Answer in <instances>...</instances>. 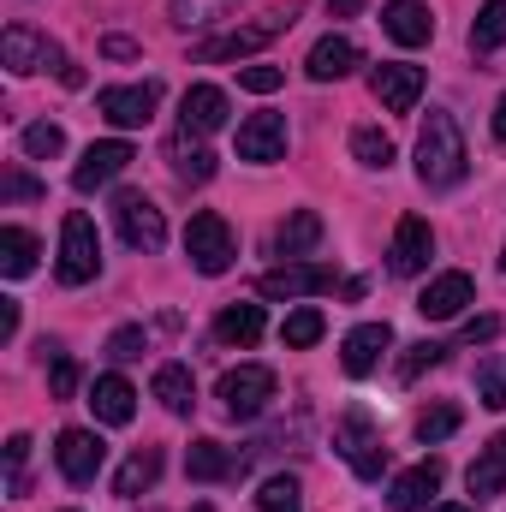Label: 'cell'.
Returning <instances> with one entry per match:
<instances>
[{"label":"cell","mask_w":506,"mask_h":512,"mask_svg":"<svg viewBox=\"0 0 506 512\" xmlns=\"http://www.w3.org/2000/svg\"><path fill=\"white\" fill-rule=\"evenodd\" d=\"M471 155H465V137L453 126V114H429L423 120V137H417V179L429 191H453L465 179Z\"/></svg>","instance_id":"cell-1"},{"label":"cell","mask_w":506,"mask_h":512,"mask_svg":"<svg viewBox=\"0 0 506 512\" xmlns=\"http://www.w3.org/2000/svg\"><path fill=\"white\" fill-rule=\"evenodd\" d=\"M292 18H298V0H286V6H274V12H262L256 24H233V30H221V36H203V42L191 48V60H197V66L245 60V54H256V48H268L274 36H286V30H292Z\"/></svg>","instance_id":"cell-2"},{"label":"cell","mask_w":506,"mask_h":512,"mask_svg":"<svg viewBox=\"0 0 506 512\" xmlns=\"http://www.w3.org/2000/svg\"><path fill=\"white\" fill-rule=\"evenodd\" d=\"M60 286H84L102 274V239H96V221L90 215H66L60 227Z\"/></svg>","instance_id":"cell-3"},{"label":"cell","mask_w":506,"mask_h":512,"mask_svg":"<svg viewBox=\"0 0 506 512\" xmlns=\"http://www.w3.org/2000/svg\"><path fill=\"white\" fill-rule=\"evenodd\" d=\"M185 256H191V268L197 274H227L233 268V227L215 215V209H203V215H191V227H185Z\"/></svg>","instance_id":"cell-4"},{"label":"cell","mask_w":506,"mask_h":512,"mask_svg":"<svg viewBox=\"0 0 506 512\" xmlns=\"http://www.w3.org/2000/svg\"><path fill=\"white\" fill-rule=\"evenodd\" d=\"M334 447L346 453V465H352L364 483H376L381 471H387V447H381L376 423H370L364 411H346V417L334 423Z\"/></svg>","instance_id":"cell-5"},{"label":"cell","mask_w":506,"mask_h":512,"mask_svg":"<svg viewBox=\"0 0 506 512\" xmlns=\"http://www.w3.org/2000/svg\"><path fill=\"white\" fill-rule=\"evenodd\" d=\"M114 227H120V239L131 251H161L167 245V221H161V209L143 191H120L114 197Z\"/></svg>","instance_id":"cell-6"},{"label":"cell","mask_w":506,"mask_h":512,"mask_svg":"<svg viewBox=\"0 0 506 512\" xmlns=\"http://www.w3.org/2000/svg\"><path fill=\"white\" fill-rule=\"evenodd\" d=\"M155 108H161V84H155V78H149V84H114V90L96 96V114H102L108 126H120V131L149 126Z\"/></svg>","instance_id":"cell-7"},{"label":"cell","mask_w":506,"mask_h":512,"mask_svg":"<svg viewBox=\"0 0 506 512\" xmlns=\"http://www.w3.org/2000/svg\"><path fill=\"white\" fill-rule=\"evenodd\" d=\"M0 60H6V72H42V66H54V72H66L72 60L48 42V36H36L30 24H6V36H0Z\"/></svg>","instance_id":"cell-8"},{"label":"cell","mask_w":506,"mask_h":512,"mask_svg":"<svg viewBox=\"0 0 506 512\" xmlns=\"http://www.w3.org/2000/svg\"><path fill=\"white\" fill-rule=\"evenodd\" d=\"M256 292L262 298H322V292H334V268L328 262H280L256 280Z\"/></svg>","instance_id":"cell-9"},{"label":"cell","mask_w":506,"mask_h":512,"mask_svg":"<svg viewBox=\"0 0 506 512\" xmlns=\"http://www.w3.org/2000/svg\"><path fill=\"white\" fill-rule=\"evenodd\" d=\"M131 161H137V149H131L126 137L90 143V149H84V161L72 167V191H84V197H90V191H102L108 179H120V173H126Z\"/></svg>","instance_id":"cell-10"},{"label":"cell","mask_w":506,"mask_h":512,"mask_svg":"<svg viewBox=\"0 0 506 512\" xmlns=\"http://www.w3.org/2000/svg\"><path fill=\"white\" fill-rule=\"evenodd\" d=\"M54 465H60L66 483H96V471L108 465V447H102L96 429H66L54 441Z\"/></svg>","instance_id":"cell-11"},{"label":"cell","mask_w":506,"mask_h":512,"mask_svg":"<svg viewBox=\"0 0 506 512\" xmlns=\"http://www.w3.org/2000/svg\"><path fill=\"white\" fill-rule=\"evenodd\" d=\"M268 399H274V370H262V364H239L221 376V405L233 417H262Z\"/></svg>","instance_id":"cell-12"},{"label":"cell","mask_w":506,"mask_h":512,"mask_svg":"<svg viewBox=\"0 0 506 512\" xmlns=\"http://www.w3.org/2000/svg\"><path fill=\"white\" fill-rule=\"evenodd\" d=\"M471 298H477L471 274H465V268H447V274H435V280L423 286L417 316H423V322H453V316H465V304H471Z\"/></svg>","instance_id":"cell-13"},{"label":"cell","mask_w":506,"mask_h":512,"mask_svg":"<svg viewBox=\"0 0 506 512\" xmlns=\"http://www.w3.org/2000/svg\"><path fill=\"white\" fill-rule=\"evenodd\" d=\"M429 256H435V233H429V221H423V215H405V221L393 227L387 268H393L399 280H411V274H423V268H429Z\"/></svg>","instance_id":"cell-14"},{"label":"cell","mask_w":506,"mask_h":512,"mask_svg":"<svg viewBox=\"0 0 506 512\" xmlns=\"http://www.w3.org/2000/svg\"><path fill=\"white\" fill-rule=\"evenodd\" d=\"M370 90H376V102L387 114H411L417 96H423V66H405V60L376 66V72H370Z\"/></svg>","instance_id":"cell-15"},{"label":"cell","mask_w":506,"mask_h":512,"mask_svg":"<svg viewBox=\"0 0 506 512\" xmlns=\"http://www.w3.org/2000/svg\"><path fill=\"white\" fill-rule=\"evenodd\" d=\"M280 155H286V114H251V120L239 126V161L268 167V161H280Z\"/></svg>","instance_id":"cell-16"},{"label":"cell","mask_w":506,"mask_h":512,"mask_svg":"<svg viewBox=\"0 0 506 512\" xmlns=\"http://www.w3.org/2000/svg\"><path fill=\"white\" fill-rule=\"evenodd\" d=\"M435 489H441V459H423V465H411V471L393 477L387 507L393 512H423V507H435Z\"/></svg>","instance_id":"cell-17"},{"label":"cell","mask_w":506,"mask_h":512,"mask_svg":"<svg viewBox=\"0 0 506 512\" xmlns=\"http://www.w3.org/2000/svg\"><path fill=\"white\" fill-rule=\"evenodd\" d=\"M364 66V48L352 42V36H322L316 48H310V60H304V72L316 78V84H334V78H352Z\"/></svg>","instance_id":"cell-18"},{"label":"cell","mask_w":506,"mask_h":512,"mask_svg":"<svg viewBox=\"0 0 506 512\" xmlns=\"http://www.w3.org/2000/svg\"><path fill=\"white\" fill-rule=\"evenodd\" d=\"M381 30H387L399 48H423V42L435 36V18H429L423 0H387V6H381Z\"/></svg>","instance_id":"cell-19"},{"label":"cell","mask_w":506,"mask_h":512,"mask_svg":"<svg viewBox=\"0 0 506 512\" xmlns=\"http://www.w3.org/2000/svg\"><path fill=\"white\" fill-rule=\"evenodd\" d=\"M387 346H393V328H387V322H364V328H352L346 346H340L346 376H370L381 358H387Z\"/></svg>","instance_id":"cell-20"},{"label":"cell","mask_w":506,"mask_h":512,"mask_svg":"<svg viewBox=\"0 0 506 512\" xmlns=\"http://www.w3.org/2000/svg\"><path fill=\"white\" fill-rule=\"evenodd\" d=\"M179 120L191 137H209V131L227 126V90H215V84H191L185 90V102H179Z\"/></svg>","instance_id":"cell-21"},{"label":"cell","mask_w":506,"mask_h":512,"mask_svg":"<svg viewBox=\"0 0 506 512\" xmlns=\"http://www.w3.org/2000/svg\"><path fill=\"white\" fill-rule=\"evenodd\" d=\"M90 411H96V423L126 429L131 417H137V387H131L126 376H102V382L90 387Z\"/></svg>","instance_id":"cell-22"},{"label":"cell","mask_w":506,"mask_h":512,"mask_svg":"<svg viewBox=\"0 0 506 512\" xmlns=\"http://www.w3.org/2000/svg\"><path fill=\"white\" fill-rule=\"evenodd\" d=\"M465 483H471V501H489V495H501L506 489V429L471 459V471H465Z\"/></svg>","instance_id":"cell-23"},{"label":"cell","mask_w":506,"mask_h":512,"mask_svg":"<svg viewBox=\"0 0 506 512\" xmlns=\"http://www.w3.org/2000/svg\"><path fill=\"white\" fill-rule=\"evenodd\" d=\"M185 477H197V483H227V477H239V459H233L221 441H191Z\"/></svg>","instance_id":"cell-24"},{"label":"cell","mask_w":506,"mask_h":512,"mask_svg":"<svg viewBox=\"0 0 506 512\" xmlns=\"http://www.w3.org/2000/svg\"><path fill=\"white\" fill-rule=\"evenodd\" d=\"M316 245H322V215H316V209L286 215V221H280V233H274V251L286 256V262H292V256H304V251H316Z\"/></svg>","instance_id":"cell-25"},{"label":"cell","mask_w":506,"mask_h":512,"mask_svg":"<svg viewBox=\"0 0 506 512\" xmlns=\"http://www.w3.org/2000/svg\"><path fill=\"white\" fill-rule=\"evenodd\" d=\"M215 340L221 346H256L262 340V304H227L215 316Z\"/></svg>","instance_id":"cell-26"},{"label":"cell","mask_w":506,"mask_h":512,"mask_svg":"<svg viewBox=\"0 0 506 512\" xmlns=\"http://www.w3.org/2000/svg\"><path fill=\"white\" fill-rule=\"evenodd\" d=\"M36 256H42L36 233H24V227H0V274H6V280H24V274L36 268Z\"/></svg>","instance_id":"cell-27"},{"label":"cell","mask_w":506,"mask_h":512,"mask_svg":"<svg viewBox=\"0 0 506 512\" xmlns=\"http://www.w3.org/2000/svg\"><path fill=\"white\" fill-rule=\"evenodd\" d=\"M155 399H161L173 417H185V411L197 405V382H191V370H185V364H161V370H155Z\"/></svg>","instance_id":"cell-28"},{"label":"cell","mask_w":506,"mask_h":512,"mask_svg":"<svg viewBox=\"0 0 506 512\" xmlns=\"http://www.w3.org/2000/svg\"><path fill=\"white\" fill-rule=\"evenodd\" d=\"M167 155H173V173H179L185 185H209V179H215V155H209L203 143H191V131H185V137H173V149H167Z\"/></svg>","instance_id":"cell-29"},{"label":"cell","mask_w":506,"mask_h":512,"mask_svg":"<svg viewBox=\"0 0 506 512\" xmlns=\"http://www.w3.org/2000/svg\"><path fill=\"white\" fill-rule=\"evenodd\" d=\"M155 477H161V453L155 447H143V453H131L126 465H120V477H114V495H149L155 489Z\"/></svg>","instance_id":"cell-30"},{"label":"cell","mask_w":506,"mask_h":512,"mask_svg":"<svg viewBox=\"0 0 506 512\" xmlns=\"http://www.w3.org/2000/svg\"><path fill=\"white\" fill-rule=\"evenodd\" d=\"M322 334H328V316H322L316 304H304V310H292V316L280 322V340H286L292 352H304V346H316Z\"/></svg>","instance_id":"cell-31"},{"label":"cell","mask_w":506,"mask_h":512,"mask_svg":"<svg viewBox=\"0 0 506 512\" xmlns=\"http://www.w3.org/2000/svg\"><path fill=\"white\" fill-rule=\"evenodd\" d=\"M506 42V0H483L477 24H471V54H495Z\"/></svg>","instance_id":"cell-32"},{"label":"cell","mask_w":506,"mask_h":512,"mask_svg":"<svg viewBox=\"0 0 506 512\" xmlns=\"http://www.w3.org/2000/svg\"><path fill=\"white\" fill-rule=\"evenodd\" d=\"M352 155H358L364 167H381V173H387V167H393V137L376 131V126H358L352 131Z\"/></svg>","instance_id":"cell-33"},{"label":"cell","mask_w":506,"mask_h":512,"mask_svg":"<svg viewBox=\"0 0 506 512\" xmlns=\"http://www.w3.org/2000/svg\"><path fill=\"white\" fill-rule=\"evenodd\" d=\"M42 358H48V393L54 399H72L78 393V358L60 352V346H42Z\"/></svg>","instance_id":"cell-34"},{"label":"cell","mask_w":506,"mask_h":512,"mask_svg":"<svg viewBox=\"0 0 506 512\" xmlns=\"http://www.w3.org/2000/svg\"><path fill=\"white\" fill-rule=\"evenodd\" d=\"M227 12H233V0H173V24H185V30L221 24Z\"/></svg>","instance_id":"cell-35"},{"label":"cell","mask_w":506,"mask_h":512,"mask_svg":"<svg viewBox=\"0 0 506 512\" xmlns=\"http://www.w3.org/2000/svg\"><path fill=\"white\" fill-rule=\"evenodd\" d=\"M256 512H304V501H298V477H268V483L256 489Z\"/></svg>","instance_id":"cell-36"},{"label":"cell","mask_w":506,"mask_h":512,"mask_svg":"<svg viewBox=\"0 0 506 512\" xmlns=\"http://www.w3.org/2000/svg\"><path fill=\"white\" fill-rule=\"evenodd\" d=\"M459 423H465V411H459V405H429V411L417 417V441H429V447H435V441H447Z\"/></svg>","instance_id":"cell-37"},{"label":"cell","mask_w":506,"mask_h":512,"mask_svg":"<svg viewBox=\"0 0 506 512\" xmlns=\"http://www.w3.org/2000/svg\"><path fill=\"white\" fill-rule=\"evenodd\" d=\"M18 143H24V155H30V161H54V155L66 149V131L48 126V120H36V126H24Z\"/></svg>","instance_id":"cell-38"},{"label":"cell","mask_w":506,"mask_h":512,"mask_svg":"<svg viewBox=\"0 0 506 512\" xmlns=\"http://www.w3.org/2000/svg\"><path fill=\"white\" fill-rule=\"evenodd\" d=\"M441 352H447V346H435V340L405 346V358H399V382H417L423 370H435V364H441Z\"/></svg>","instance_id":"cell-39"},{"label":"cell","mask_w":506,"mask_h":512,"mask_svg":"<svg viewBox=\"0 0 506 512\" xmlns=\"http://www.w3.org/2000/svg\"><path fill=\"white\" fill-rule=\"evenodd\" d=\"M149 352V334L143 328H114V340H108V358L114 364H131V358H143Z\"/></svg>","instance_id":"cell-40"},{"label":"cell","mask_w":506,"mask_h":512,"mask_svg":"<svg viewBox=\"0 0 506 512\" xmlns=\"http://www.w3.org/2000/svg\"><path fill=\"white\" fill-rule=\"evenodd\" d=\"M239 84H245L251 96H274V90L286 84V72H280V66H245V72H239Z\"/></svg>","instance_id":"cell-41"},{"label":"cell","mask_w":506,"mask_h":512,"mask_svg":"<svg viewBox=\"0 0 506 512\" xmlns=\"http://www.w3.org/2000/svg\"><path fill=\"white\" fill-rule=\"evenodd\" d=\"M0 197H6V203H24V197H42V185H36L30 173H18V167H6V179H0Z\"/></svg>","instance_id":"cell-42"},{"label":"cell","mask_w":506,"mask_h":512,"mask_svg":"<svg viewBox=\"0 0 506 512\" xmlns=\"http://www.w3.org/2000/svg\"><path fill=\"white\" fill-rule=\"evenodd\" d=\"M477 393H483V405H489V411H506V382L495 376V370H483V376H477Z\"/></svg>","instance_id":"cell-43"},{"label":"cell","mask_w":506,"mask_h":512,"mask_svg":"<svg viewBox=\"0 0 506 512\" xmlns=\"http://www.w3.org/2000/svg\"><path fill=\"white\" fill-rule=\"evenodd\" d=\"M495 334H501V316H471V322H465V340H471V346H489Z\"/></svg>","instance_id":"cell-44"},{"label":"cell","mask_w":506,"mask_h":512,"mask_svg":"<svg viewBox=\"0 0 506 512\" xmlns=\"http://www.w3.org/2000/svg\"><path fill=\"white\" fill-rule=\"evenodd\" d=\"M12 334H18V304L0 298V340H12Z\"/></svg>","instance_id":"cell-45"},{"label":"cell","mask_w":506,"mask_h":512,"mask_svg":"<svg viewBox=\"0 0 506 512\" xmlns=\"http://www.w3.org/2000/svg\"><path fill=\"white\" fill-rule=\"evenodd\" d=\"M102 54H108V60H131V54H137V42H126V36H108V42H102Z\"/></svg>","instance_id":"cell-46"},{"label":"cell","mask_w":506,"mask_h":512,"mask_svg":"<svg viewBox=\"0 0 506 512\" xmlns=\"http://www.w3.org/2000/svg\"><path fill=\"white\" fill-rule=\"evenodd\" d=\"M328 12H334V18H358V12H364V0H328Z\"/></svg>","instance_id":"cell-47"},{"label":"cell","mask_w":506,"mask_h":512,"mask_svg":"<svg viewBox=\"0 0 506 512\" xmlns=\"http://www.w3.org/2000/svg\"><path fill=\"white\" fill-rule=\"evenodd\" d=\"M495 143H506V96L495 102Z\"/></svg>","instance_id":"cell-48"},{"label":"cell","mask_w":506,"mask_h":512,"mask_svg":"<svg viewBox=\"0 0 506 512\" xmlns=\"http://www.w3.org/2000/svg\"><path fill=\"white\" fill-rule=\"evenodd\" d=\"M423 512H471L465 501H435V507H423Z\"/></svg>","instance_id":"cell-49"},{"label":"cell","mask_w":506,"mask_h":512,"mask_svg":"<svg viewBox=\"0 0 506 512\" xmlns=\"http://www.w3.org/2000/svg\"><path fill=\"white\" fill-rule=\"evenodd\" d=\"M191 512H215V507H191Z\"/></svg>","instance_id":"cell-50"},{"label":"cell","mask_w":506,"mask_h":512,"mask_svg":"<svg viewBox=\"0 0 506 512\" xmlns=\"http://www.w3.org/2000/svg\"><path fill=\"white\" fill-rule=\"evenodd\" d=\"M501 268H506V256H501Z\"/></svg>","instance_id":"cell-51"}]
</instances>
